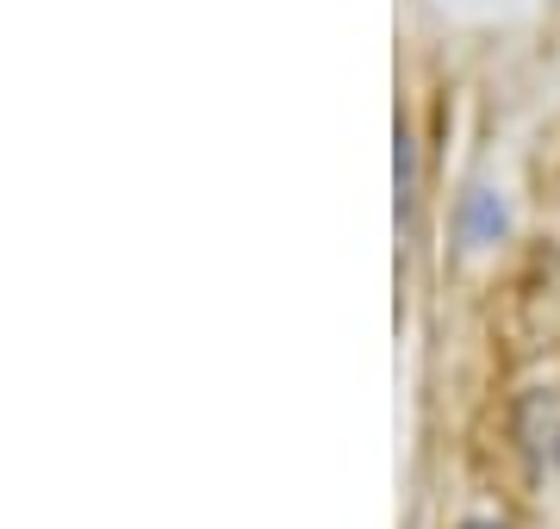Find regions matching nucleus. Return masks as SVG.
I'll use <instances>...</instances> for the list:
<instances>
[{
  "instance_id": "obj_1",
  "label": "nucleus",
  "mask_w": 560,
  "mask_h": 529,
  "mask_svg": "<svg viewBox=\"0 0 560 529\" xmlns=\"http://www.w3.org/2000/svg\"><path fill=\"white\" fill-rule=\"evenodd\" d=\"M517 436L529 443V455H541L548 468H560V387L523 392V405H517Z\"/></svg>"
},
{
  "instance_id": "obj_2",
  "label": "nucleus",
  "mask_w": 560,
  "mask_h": 529,
  "mask_svg": "<svg viewBox=\"0 0 560 529\" xmlns=\"http://www.w3.org/2000/svg\"><path fill=\"white\" fill-rule=\"evenodd\" d=\"M460 529H504V524H480V517H474V524H460Z\"/></svg>"
}]
</instances>
